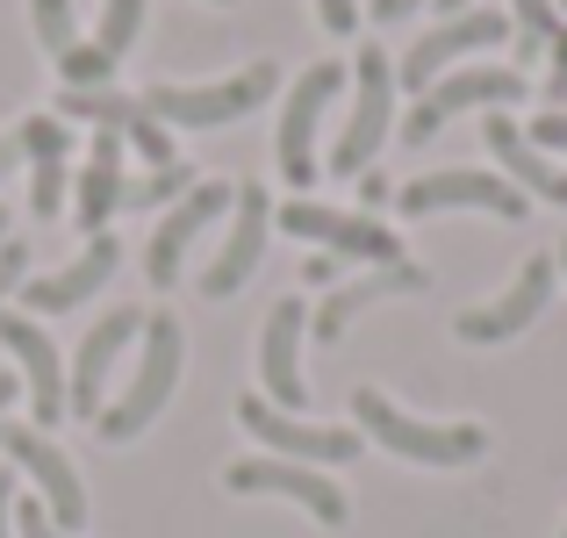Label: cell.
Listing matches in <instances>:
<instances>
[{
	"mask_svg": "<svg viewBox=\"0 0 567 538\" xmlns=\"http://www.w3.org/2000/svg\"><path fill=\"white\" fill-rule=\"evenodd\" d=\"M352 416H360L367 438H381L388 453L416 459V467H474V459L488 453L482 424H424V416H402L381 387H360V395H352Z\"/></svg>",
	"mask_w": 567,
	"mask_h": 538,
	"instance_id": "obj_1",
	"label": "cell"
},
{
	"mask_svg": "<svg viewBox=\"0 0 567 538\" xmlns=\"http://www.w3.org/2000/svg\"><path fill=\"white\" fill-rule=\"evenodd\" d=\"M181 359H187V345H181V317H144V359H137V373H130L123 402L94 416V424H101V438H109V445L137 438V431H144V424H152V416L173 402Z\"/></svg>",
	"mask_w": 567,
	"mask_h": 538,
	"instance_id": "obj_2",
	"label": "cell"
},
{
	"mask_svg": "<svg viewBox=\"0 0 567 538\" xmlns=\"http://www.w3.org/2000/svg\"><path fill=\"white\" fill-rule=\"evenodd\" d=\"M280 86L274 65H245L230 72V80H208V86H144V115H158L166 130H223L237 123V115H251L266 94Z\"/></svg>",
	"mask_w": 567,
	"mask_h": 538,
	"instance_id": "obj_3",
	"label": "cell"
},
{
	"mask_svg": "<svg viewBox=\"0 0 567 538\" xmlns=\"http://www.w3.org/2000/svg\"><path fill=\"white\" fill-rule=\"evenodd\" d=\"M388 123H395V65L381 58V43H367L360 58H352V115L346 130H338V152H331V173H374V152L388 137Z\"/></svg>",
	"mask_w": 567,
	"mask_h": 538,
	"instance_id": "obj_4",
	"label": "cell"
},
{
	"mask_svg": "<svg viewBox=\"0 0 567 538\" xmlns=\"http://www.w3.org/2000/svg\"><path fill=\"white\" fill-rule=\"evenodd\" d=\"M0 445H8V467L29 474V482L43 488V510H51L58 531H80L86 525V488H80V467H72L65 453H58L51 438H43L37 424H0Z\"/></svg>",
	"mask_w": 567,
	"mask_h": 538,
	"instance_id": "obj_5",
	"label": "cell"
},
{
	"mask_svg": "<svg viewBox=\"0 0 567 538\" xmlns=\"http://www.w3.org/2000/svg\"><path fill=\"white\" fill-rule=\"evenodd\" d=\"M511 101H525V72H496V65L445 72L439 86H424V101L410 108L402 137H410V144H431L445 123H453V115H467V108H511Z\"/></svg>",
	"mask_w": 567,
	"mask_h": 538,
	"instance_id": "obj_6",
	"label": "cell"
},
{
	"mask_svg": "<svg viewBox=\"0 0 567 538\" xmlns=\"http://www.w3.org/2000/svg\"><path fill=\"white\" fill-rule=\"evenodd\" d=\"M223 488H230V496H288V503H302L317 525H346L352 517L346 488L309 474L302 459H230V467H223Z\"/></svg>",
	"mask_w": 567,
	"mask_h": 538,
	"instance_id": "obj_7",
	"label": "cell"
},
{
	"mask_svg": "<svg viewBox=\"0 0 567 538\" xmlns=\"http://www.w3.org/2000/svg\"><path fill=\"white\" fill-rule=\"evenodd\" d=\"M346 86V65H309L302 80H295V94H288V108H280V173H288V187H309L317 179V123H323V108H331V94Z\"/></svg>",
	"mask_w": 567,
	"mask_h": 538,
	"instance_id": "obj_8",
	"label": "cell"
},
{
	"mask_svg": "<svg viewBox=\"0 0 567 538\" xmlns=\"http://www.w3.org/2000/svg\"><path fill=\"white\" fill-rule=\"evenodd\" d=\"M237 424H245L251 438H266V445H274V459H302V467H346V459L360 453V438H352V431L302 424V416L274 410L266 395H245V402H237Z\"/></svg>",
	"mask_w": 567,
	"mask_h": 538,
	"instance_id": "obj_9",
	"label": "cell"
},
{
	"mask_svg": "<svg viewBox=\"0 0 567 538\" xmlns=\"http://www.w3.org/2000/svg\"><path fill=\"white\" fill-rule=\"evenodd\" d=\"M280 223H288L295 237H309V245L338 251V259H367V266H395L402 259L395 230L374 223V216H346V208H323V201H288Z\"/></svg>",
	"mask_w": 567,
	"mask_h": 538,
	"instance_id": "obj_10",
	"label": "cell"
},
{
	"mask_svg": "<svg viewBox=\"0 0 567 538\" xmlns=\"http://www.w3.org/2000/svg\"><path fill=\"white\" fill-rule=\"evenodd\" d=\"M503 37H511V22H503L496 8H467V14H453V22H439L431 37H416V43H410V58H402V86H410V94H424V86H439V72L453 65V58L488 51V43H503Z\"/></svg>",
	"mask_w": 567,
	"mask_h": 538,
	"instance_id": "obj_11",
	"label": "cell"
},
{
	"mask_svg": "<svg viewBox=\"0 0 567 538\" xmlns=\"http://www.w3.org/2000/svg\"><path fill=\"white\" fill-rule=\"evenodd\" d=\"M395 201H402V216H439V208H488V216H503V223L525 216V194H517L511 179L467 173V166H460V173H424V179H410Z\"/></svg>",
	"mask_w": 567,
	"mask_h": 538,
	"instance_id": "obj_12",
	"label": "cell"
},
{
	"mask_svg": "<svg viewBox=\"0 0 567 538\" xmlns=\"http://www.w3.org/2000/svg\"><path fill=\"white\" fill-rule=\"evenodd\" d=\"M130 338H144V309H109V317L80 338V352H72V387H65L72 416H101V387H109L115 359L130 352Z\"/></svg>",
	"mask_w": 567,
	"mask_h": 538,
	"instance_id": "obj_13",
	"label": "cell"
},
{
	"mask_svg": "<svg viewBox=\"0 0 567 538\" xmlns=\"http://www.w3.org/2000/svg\"><path fill=\"white\" fill-rule=\"evenodd\" d=\"M546 302H554V259H525V273H517L496 302L460 317V338H467V345H503V338H517L525 323H539Z\"/></svg>",
	"mask_w": 567,
	"mask_h": 538,
	"instance_id": "obj_14",
	"label": "cell"
},
{
	"mask_svg": "<svg viewBox=\"0 0 567 538\" xmlns=\"http://www.w3.org/2000/svg\"><path fill=\"white\" fill-rule=\"evenodd\" d=\"M237 194L223 187V179H194V187L181 194V208H173L166 223H158V237H152V251H144V273H152V288H173L181 280V259H187V245L208 230V223L230 208Z\"/></svg>",
	"mask_w": 567,
	"mask_h": 538,
	"instance_id": "obj_15",
	"label": "cell"
},
{
	"mask_svg": "<svg viewBox=\"0 0 567 538\" xmlns=\"http://www.w3.org/2000/svg\"><path fill=\"white\" fill-rule=\"evenodd\" d=\"M266 223H274V201H266V187H237V223H230V237H223L216 266L202 273V294H208V302H223V294H237V288H245L251 273H259Z\"/></svg>",
	"mask_w": 567,
	"mask_h": 538,
	"instance_id": "obj_16",
	"label": "cell"
},
{
	"mask_svg": "<svg viewBox=\"0 0 567 538\" xmlns=\"http://www.w3.org/2000/svg\"><path fill=\"white\" fill-rule=\"evenodd\" d=\"M302 323H309V309L295 302H274V317H266V338H259V373H266V402L274 410H302L309 402V381H302Z\"/></svg>",
	"mask_w": 567,
	"mask_h": 538,
	"instance_id": "obj_17",
	"label": "cell"
},
{
	"mask_svg": "<svg viewBox=\"0 0 567 538\" xmlns=\"http://www.w3.org/2000/svg\"><path fill=\"white\" fill-rule=\"evenodd\" d=\"M0 345L22 359V381H29V402H37V424H58V416H65V359H58V345L29 317H8V309H0Z\"/></svg>",
	"mask_w": 567,
	"mask_h": 538,
	"instance_id": "obj_18",
	"label": "cell"
},
{
	"mask_svg": "<svg viewBox=\"0 0 567 538\" xmlns=\"http://www.w3.org/2000/svg\"><path fill=\"white\" fill-rule=\"evenodd\" d=\"M388 294H424V266H410V259H395V266H374L367 280H346V288H331V294H323V309H317L309 323H317V338L331 345V338H346V323L360 317V309L388 302Z\"/></svg>",
	"mask_w": 567,
	"mask_h": 538,
	"instance_id": "obj_19",
	"label": "cell"
},
{
	"mask_svg": "<svg viewBox=\"0 0 567 538\" xmlns=\"http://www.w3.org/2000/svg\"><path fill=\"white\" fill-rule=\"evenodd\" d=\"M488 152H496V166L511 173V187L517 194H539V201H554V208H567V173L554 166V158L539 152V144L525 137V130L511 123V115H488Z\"/></svg>",
	"mask_w": 567,
	"mask_h": 538,
	"instance_id": "obj_20",
	"label": "cell"
},
{
	"mask_svg": "<svg viewBox=\"0 0 567 538\" xmlns=\"http://www.w3.org/2000/svg\"><path fill=\"white\" fill-rule=\"evenodd\" d=\"M115 259H123V245H115L109 230L94 237V245L80 251V259L65 266V273H51V280H29V309H43V317H58V309H80L94 288H109V273H115Z\"/></svg>",
	"mask_w": 567,
	"mask_h": 538,
	"instance_id": "obj_21",
	"label": "cell"
},
{
	"mask_svg": "<svg viewBox=\"0 0 567 538\" xmlns=\"http://www.w3.org/2000/svg\"><path fill=\"white\" fill-rule=\"evenodd\" d=\"M115 208H123V137L101 130L94 158H86V173H80V194H72V216H80V230L101 237V223H109Z\"/></svg>",
	"mask_w": 567,
	"mask_h": 538,
	"instance_id": "obj_22",
	"label": "cell"
},
{
	"mask_svg": "<svg viewBox=\"0 0 567 538\" xmlns=\"http://www.w3.org/2000/svg\"><path fill=\"white\" fill-rule=\"evenodd\" d=\"M137 115H144L137 94H115V86H58V123H101V130L123 137Z\"/></svg>",
	"mask_w": 567,
	"mask_h": 538,
	"instance_id": "obj_23",
	"label": "cell"
},
{
	"mask_svg": "<svg viewBox=\"0 0 567 538\" xmlns=\"http://www.w3.org/2000/svg\"><path fill=\"white\" fill-rule=\"evenodd\" d=\"M511 14H517V58H539L546 43L560 37V14H554V0H511Z\"/></svg>",
	"mask_w": 567,
	"mask_h": 538,
	"instance_id": "obj_24",
	"label": "cell"
},
{
	"mask_svg": "<svg viewBox=\"0 0 567 538\" xmlns=\"http://www.w3.org/2000/svg\"><path fill=\"white\" fill-rule=\"evenodd\" d=\"M194 187L187 166H152L144 179H123V208H152V201H181V194Z\"/></svg>",
	"mask_w": 567,
	"mask_h": 538,
	"instance_id": "obj_25",
	"label": "cell"
},
{
	"mask_svg": "<svg viewBox=\"0 0 567 538\" xmlns=\"http://www.w3.org/2000/svg\"><path fill=\"white\" fill-rule=\"evenodd\" d=\"M137 29H144V0H109V8H101V51L109 58H123L130 43H137Z\"/></svg>",
	"mask_w": 567,
	"mask_h": 538,
	"instance_id": "obj_26",
	"label": "cell"
},
{
	"mask_svg": "<svg viewBox=\"0 0 567 538\" xmlns=\"http://www.w3.org/2000/svg\"><path fill=\"white\" fill-rule=\"evenodd\" d=\"M14 144H22V158H65L72 152V130L58 123V115H29V123L14 130Z\"/></svg>",
	"mask_w": 567,
	"mask_h": 538,
	"instance_id": "obj_27",
	"label": "cell"
},
{
	"mask_svg": "<svg viewBox=\"0 0 567 538\" xmlns=\"http://www.w3.org/2000/svg\"><path fill=\"white\" fill-rule=\"evenodd\" d=\"M29 14H37V43L51 58H65L72 43H80L72 37V0H29Z\"/></svg>",
	"mask_w": 567,
	"mask_h": 538,
	"instance_id": "obj_28",
	"label": "cell"
},
{
	"mask_svg": "<svg viewBox=\"0 0 567 538\" xmlns=\"http://www.w3.org/2000/svg\"><path fill=\"white\" fill-rule=\"evenodd\" d=\"M58 72H65V86H109L115 58L101 51V43H72V51L58 58Z\"/></svg>",
	"mask_w": 567,
	"mask_h": 538,
	"instance_id": "obj_29",
	"label": "cell"
},
{
	"mask_svg": "<svg viewBox=\"0 0 567 538\" xmlns=\"http://www.w3.org/2000/svg\"><path fill=\"white\" fill-rule=\"evenodd\" d=\"M123 137H130V144H137V152H144V158H152V166H173V130H166V123H158V115H137V123H130V130H123Z\"/></svg>",
	"mask_w": 567,
	"mask_h": 538,
	"instance_id": "obj_30",
	"label": "cell"
},
{
	"mask_svg": "<svg viewBox=\"0 0 567 538\" xmlns=\"http://www.w3.org/2000/svg\"><path fill=\"white\" fill-rule=\"evenodd\" d=\"M317 14H323L331 37H352V29H360V0H317Z\"/></svg>",
	"mask_w": 567,
	"mask_h": 538,
	"instance_id": "obj_31",
	"label": "cell"
},
{
	"mask_svg": "<svg viewBox=\"0 0 567 538\" xmlns=\"http://www.w3.org/2000/svg\"><path fill=\"white\" fill-rule=\"evenodd\" d=\"M14 525H22V538H65L51 525V510H43V503H14Z\"/></svg>",
	"mask_w": 567,
	"mask_h": 538,
	"instance_id": "obj_32",
	"label": "cell"
},
{
	"mask_svg": "<svg viewBox=\"0 0 567 538\" xmlns=\"http://www.w3.org/2000/svg\"><path fill=\"white\" fill-rule=\"evenodd\" d=\"M567 101V29L554 37V72H546V108H560Z\"/></svg>",
	"mask_w": 567,
	"mask_h": 538,
	"instance_id": "obj_33",
	"label": "cell"
},
{
	"mask_svg": "<svg viewBox=\"0 0 567 538\" xmlns=\"http://www.w3.org/2000/svg\"><path fill=\"white\" fill-rule=\"evenodd\" d=\"M532 144H546V152H567V115H560V108H546L539 123H532Z\"/></svg>",
	"mask_w": 567,
	"mask_h": 538,
	"instance_id": "obj_34",
	"label": "cell"
},
{
	"mask_svg": "<svg viewBox=\"0 0 567 538\" xmlns=\"http://www.w3.org/2000/svg\"><path fill=\"white\" fill-rule=\"evenodd\" d=\"M22 266H29V245H14V237H8V245H0V294L22 280Z\"/></svg>",
	"mask_w": 567,
	"mask_h": 538,
	"instance_id": "obj_35",
	"label": "cell"
},
{
	"mask_svg": "<svg viewBox=\"0 0 567 538\" xmlns=\"http://www.w3.org/2000/svg\"><path fill=\"white\" fill-rule=\"evenodd\" d=\"M8 517H14V467H0V538H14Z\"/></svg>",
	"mask_w": 567,
	"mask_h": 538,
	"instance_id": "obj_36",
	"label": "cell"
},
{
	"mask_svg": "<svg viewBox=\"0 0 567 538\" xmlns=\"http://www.w3.org/2000/svg\"><path fill=\"white\" fill-rule=\"evenodd\" d=\"M424 0H374V22H402V14H416Z\"/></svg>",
	"mask_w": 567,
	"mask_h": 538,
	"instance_id": "obj_37",
	"label": "cell"
},
{
	"mask_svg": "<svg viewBox=\"0 0 567 538\" xmlns=\"http://www.w3.org/2000/svg\"><path fill=\"white\" fill-rule=\"evenodd\" d=\"M360 201H374V208L388 201V179L381 173H360Z\"/></svg>",
	"mask_w": 567,
	"mask_h": 538,
	"instance_id": "obj_38",
	"label": "cell"
},
{
	"mask_svg": "<svg viewBox=\"0 0 567 538\" xmlns=\"http://www.w3.org/2000/svg\"><path fill=\"white\" fill-rule=\"evenodd\" d=\"M8 402H14V381H8V373H0V416H8Z\"/></svg>",
	"mask_w": 567,
	"mask_h": 538,
	"instance_id": "obj_39",
	"label": "cell"
},
{
	"mask_svg": "<svg viewBox=\"0 0 567 538\" xmlns=\"http://www.w3.org/2000/svg\"><path fill=\"white\" fill-rule=\"evenodd\" d=\"M439 8H445V22H453V14H467V0H439Z\"/></svg>",
	"mask_w": 567,
	"mask_h": 538,
	"instance_id": "obj_40",
	"label": "cell"
},
{
	"mask_svg": "<svg viewBox=\"0 0 567 538\" xmlns=\"http://www.w3.org/2000/svg\"><path fill=\"white\" fill-rule=\"evenodd\" d=\"M0 245H8V216H0Z\"/></svg>",
	"mask_w": 567,
	"mask_h": 538,
	"instance_id": "obj_41",
	"label": "cell"
},
{
	"mask_svg": "<svg viewBox=\"0 0 567 538\" xmlns=\"http://www.w3.org/2000/svg\"><path fill=\"white\" fill-rule=\"evenodd\" d=\"M560 273H567V245H560Z\"/></svg>",
	"mask_w": 567,
	"mask_h": 538,
	"instance_id": "obj_42",
	"label": "cell"
},
{
	"mask_svg": "<svg viewBox=\"0 0 567 538\" xmlns=\"http://www.w3.org/2000/svg\"><path fill=\"white\" fill-rule=\"evenodd\" d=\"M554 8H560V14H567V0H554Z\"/></svg>",
	"mask_w": 567,
	"mask_h": 538,
	"instance_id": "obj_43",
	"label": "cell"
},
{
	"mask_svg": "<svg viewBox=\"0 0 567 538\" xmlns=\"http://www.w3.org/2000/svg\"><path fill=\"white\" fill-rule=\"evenodd\" d=\"M216 8H230V0H216Z\"/></svg>",
	"mask_w": 567,
	"mask_h": 538,
	"instance_id": "obj_44",
	"label": "cell"
},
{
	"mask_svg": "<svg viewBox=\"0 0 567 538\" xmlns=\"http://www.w3.org/2000/svg\"><path fill=\"white\" fill-rule=\"evenodd\" d=\"M560 538H567V531H560Z\"/></svg>",
	"mask_w": 567,
	"mask_h": 538,
	"instance_id": "obj_45",
	"label": "cell"
}]
</instances>
